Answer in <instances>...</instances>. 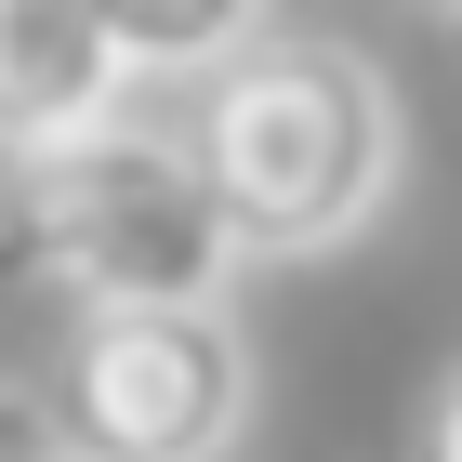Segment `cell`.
<instances>
[{
	"instance_id": "6da1fadb",
	"label": "cell",
	"mask_w": 462,
	"mask_h": 462,
	"mask_svg": "<svg viewBox=\"0 0 462 462\" xmlns=\"http://www.w3.org/2000/svg\"><path fill=\"white\" fill-rule=\"evenodd\" d=\"M185 159L212 185L238 264H291V251H344L396 185V93L344 40H251L225 79H199Z\"/></svg>"
},
{
	"instance_id": "7a4b0ae2",
	"label": "cell",
	"mask_w": 462,
	"mask_h": 462,
	"mask_svg": "<svg viewBox=\"0 0 462 462\" xmlns=\"http://www.w3.org/2000/svg\"><path fill=\"white\" fill-rule=\"evenodd\" d=\"M14 238L40 251V278L79 318H199L238 278V238H225L185 133H145V119L14 159Z\"/></svg>"
},
{
	"instance_id": "3957f363",
	"label": "cell",
	"mask_w": 462,
	"mask_h": 462,
	"mask_svg": "<svg viewBox=\"0 0 462 462\" xmlns=\"http://www.w3.org/2000/svg\"><path fill=\"white\" fill-rule=\"evenodd\" d=\"M67 462H225L251 423V344L225 304L199 318H79L40 370Z\"/></svg>"
},
{
	"instance_id": "277c9868",
	"label": "cell",
	"mask_w": 462,
	"mask_h": 462,
	"mask_svg": "<svg viewBox=\"0 0 462 462\" xmlns=\"http://www.w3.org/2000/svg\"><path fill=\"white\" fill-rule=\"evenodd\" d=\"M119 93H133V67H119L106 14H79V0H0V145L14 159L106 133Z\"/></svg>"
},
{
	"instance_id": "5b68a950",
	"label": "cell",
	"mask_w": 462,
	"mask_h": 462,
	"mask_svg": "<svg viewBox=\"0 0 462 462\" xmlns=\"http://www.w3.org/2000/svg\"><path fill=\"white\" fill-rule=\"evenodd\" d=\"M106 40H119V67H133V79H225L264 27H251L238 0H119Z\"/></svg>"
},
{
	"instance_id": "8992f818",
	"label": "cell",
	"mask_w": 462,
	"mask_h": 462,
	"mask_svg": "<svg viewBox=\"0 0 462 462\" xmlns=\"http://www.w3.org/2000/svg\"><path fill=\"white\" fill-rule=\"evenodd\" d=\"M0 462H67V449H53V410H40V383H0Z\"/></svg>"
},
{
	"instance_id": "52a82bcc",
	"label": "cell",
	"mask_w": 462,
	"mask_h": 462,
	"mask_svg": "<svg viewBox=\"0 0 462 462\" xmlns=\"http://www.w3.org/2000/svg\"><path fill=\"white\" fill-rule=\"evenodd\" d=\"M410 462H462V370L436 383V410H423V449H410Z\"/></svg>"
}]
</instances>
